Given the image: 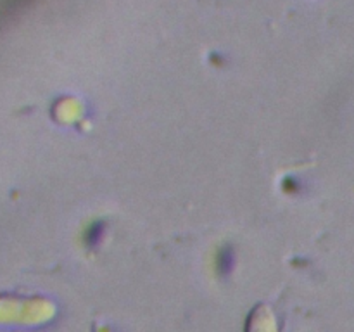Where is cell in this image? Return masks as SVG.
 <instances>
[{
	"mask_svg": "<svg viewBox=\"0 0 354 332\" xmlns=\"http://www.w3.org/2000/svg\"><path fill=\"white\" fill-rule=\"evenodd\" d=\"M232 268H234V252H232V249L223 248L218 252V272L227 275Z\"/></svg>",
	"mask_w": 354,
	"mask_h": 332,
	"instance_id": "obj_1",
	"label": "cell"
},
{
	"mask_svg": "<svg viewBox=\"0 0 354 332\" xmlns=\"http://www.w3.org/2000/svg\"><path fill=\"white\" fill-rule=\"evenodd\" d=\"M102 232H104V225L102 223H93L90 225V228L86 230V235H85V242L88 248H93V246L99 244L100 237H102Z\"/></svg>",
	"mask_w": 354,
	"mask_h": 332,
	"instance_id": "obj_2",
	"label": "cell"
}]
</instances>
